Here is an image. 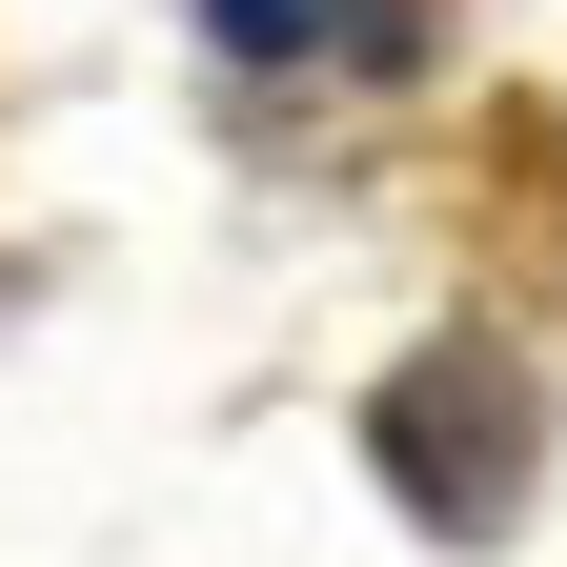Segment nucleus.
I'll return each instance as SVG.
<instances>
[{
    "label": "nucleus",
    "instance_id": "f257e3e1",
    "mask_svg": "<svg viewBox=\"0 0 567 567\" xmlns=\"http://www.w3.org/2000/svg\"><path fill=\"white\" fill-rule=\"evenodd\" d=\"M365 446L425 527H507V486H527V365H486V344H425V365L365 405Z\"/></svg>",
    "mask_w": 567,
    "mask_h": 567
},
{
    "label": "nucleus",
    "instance_id": "f03ea898",
    "mask_svg": "<svg viewBox=\"0 0 567 567\" xmlns=\"http://www.w3.org/2000/svg\"><path fill=\"white\" fill-rule=\"evenodd\" d=\"M425 21H446V0H203V41L224 61H324V82H385V61H425Z\"/></svg>",
    "mask_w": 567,
    "mask_h": 567
}]
</instances>
